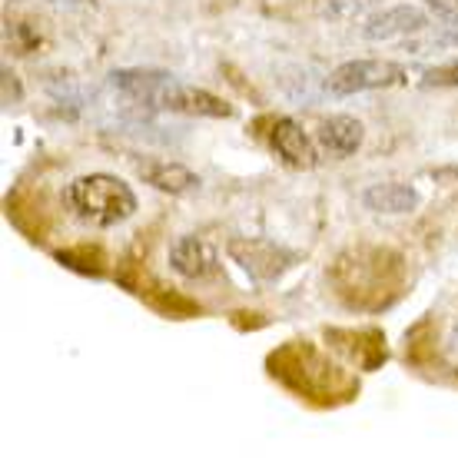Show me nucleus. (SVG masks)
<instances>
[{"label":"nucleus","instance_id":"1","mask_svg":"<svg viewBox=\"0 0 458 458\" xmlns=\"http://www.w3.org/2000/svg\"><path fill=\"white\" fill-rule=\"evenodd\" d=\"M329 283L349 310H389L405 289V259L395 250L359 242L335 256Z\"/></svg>","mask_w":458,"mask_h":458},{"label":"nucleus","instance_id":"2","mask_svg":"<svg viewBox=\"0 0 458 458\" xmlns=\"http://www.w3.org/2000/svg\"><path fill=\"white\" fill-rule=\"evenodd\" d=\"M269 372H273L289 392H296L299 399H310L316 405H339L349 402L359 392V382L349 369L335 366L333 359L310 343H293L279 345L269 355Z\"/></svg>","mask_w":458,"mask_h":458},{"label":"nucleus","instance_id":"3","mask_svg":"<svg viewBox=\"0 0 458 458\" xmlns=\"http://www.w3.org/2000/svg\"><path fill=\"white\" fill-rule=\"evenodd\" d=\"M116 90L137 100L140 106L149 110H166V114H186V116H233V106L209 90L180 83L166 70H114L110 77Z\"/></svg>","mask_w":458,"mask_h":458},{"label":"nucleus","instance_id":"4","mask_svg":"<svg viewBox=\"0 0 458 458\" xmlns=\"http://www.w3.org/2000/svg\"><path fill=\"white\" fill-rule=\"evenodd\" d=\"M64 199L77 216L93 226H116L126 216H133V209H137V193L120 176H110V173L77 176L64 190Z\"/></svg>","mask_w":458,"mask_h":458},{"label":"nucleus","instance_id":"5","mask_svg":"<svg viewBox=\"0 0 458 458\" xmlns=\"http://www.w3.org/2000/svg\"><path fill=\"white\" fill-rule=\"evenodd\" d=\"M409 81V70L392 60H345L329 73V93L335 97H352L362 90H386Z\"/></svg>","mask_w":458,"mask_h":458},{"label":"nucleus","instance_id":"6","mask_svg":"<svg viewBox=\"0 0 458 458\" xmlns=\"http://www.w3.org/2000/svg\"><path fill=\"white\" fill-rule=\"evenodd\" d=\"M226 252L242 273L259 279V283H273L296 263L293 252H286L283 246H276L269 240H229Z\"/></svg>","mask_w":458,"mask_h":458},{"label":"nucleus","instance_id":"7","mask_svg":"<svg viewBox=\"0 0 458 458\" xmlns=\"http://www.w3.org/2000/svg\"><path fill=\"white\" fill-rule=\"evenodd\" d=\"M326 343L333 345L335 352H343L352 366L366 369H378L386 362V335L378 329H329L326 333Z\"/></svg>","mask_w":458,"mask_h":458},{"label":"nucleus","instance_id":"8","mask_svg":"<svg viewBox=\"0 0 458 458\" xmlns=\"http://www.w3.org/2000/svg\"><path fill=\"white\" fill-rule=\"evenodd\" d=\"M269 143H273V149L283 157V163L296 166V170H310V166L319 163L312 140L306 137V130H302L293 116H276L273 130H269Z\"/></svg>","mask_w":458,"mask_h":458},{"label":"nucleus","instance_id":"9","mask_svg":"<svg viewBox=\"0 0 458 458\" xmlns=\"http://www.w3.org/2000/svg\"><path fill=\"white\" fill-rule=\"evenodd\" d=\"M425 27H428L425 11H419L412 4H395L389 11L372 13V17L362 23V34H366V40H395V37L419 34Z\"/></svg>","mask_w":458,"mask_h":458},{"label":"nucleus","instance_id":"10","mask_svg":"<svg viewBox=\"0 0 458 458\" xmlns=\"http://www.w3.org/2000/svg\"><path fill=\"white\" fill-rule=\"evenodd\" d=\"M170 266L183 279H207L216 273V250L203 236H180L170 246Z\"/></svg>","mask_w":458,"mask_h":458},{"label":"nucleus","instance_id":"11","mask_svg":"<svg viewBox=\"0 0 458 458\" xmlns=\"http://www.w3.org/2000/svg\"><path fill=\"white\" fill-rule=\"evenodd\" d=\"M140 176L143 183H149L153 190L170 196H183L199 190V176L193 170H186L183 163H170V160H147L140 163Z\"/></svg>","mask_w":458,"mask_h":458},{"label":"nucleus","instance_id":"12","mask_svg":"<svg viewBox=\"0 0 458 458\" xmlns=\"http://www.w3.org/2000/svg\"><path fill=\"white\" fill-rule=\"evenodd\" d=\"M316 137H319V147L326 153H333V157H352L355 149L362 147V140H366V130L362 123L355 120V116H329V120H322V126L316 130Z\"/></svg>","mask_w":458,"mask_h":458},{"label":"nucleus","instance_id":"13","mask_svg":"<svg viewBox=\"0 0 458 458\" xmlns=\"http://www.w3.org/2000/svg\"><path fill=\"white\" fill-rule=\"evenodd\" d=\"M362 203L372 213H386V216H405L419 207V190L409 183H372L362 193Z\"/></svg>","mask_w":458,"mask_h":458},{"label":"nucleus","instance_id":"14","mask_svg":"<svg viewBox=\"0 0 458 458\" xmlns=\"http://www.w3.org/2000/svg\"><path fill=\"white\" fill-rule=\"evenodd\" d=\"M57 259L70 269H77V273H87V276H104L106 273V256L104 250H97V246H73V250H60Z\"/></svg>","mask_w":458,"mask_h":458},{"label":"nucleus","instance_id":"15","mask_svg":"<svg viewBox=\"0 0 458 458\" xmlns=\"http://www.w3.org/2000/svg\"><path fill=\"white\" fill-rule=\"evenodd\" d=\"M425 90H442V87H458V57L448 60V64H438V67H428L422 73V81H419Z\"/></svg>","mask_w":458,"mask_h":458},{"label":"nucleus","instance_id":"16","mask_svg":"<svg viewBox=\"0 0 458 458\" xmlns=\"http://www.w3.org/2000/svg\"><path fill=\"white\" fill-rule=\"evenodd\" d=\"M428 176L436 183H458V163H445V166H432Z\"/></svg>","mask_w":458,"mask_h":458},{"label":"nucleus","instance_id":"17","mask_svg":"<svg viewBox=\"0 0 458 458\" xmlns=\"http://www.w3.org/2000/svg\"><path fill=\"white\" fill-rule=\"evenodd\" d=\"M422 4H425V7H432L442 21H448V17H458V0H422Z\"/></svg>","mask_w":458,"mask_h":458}]
</instances>
